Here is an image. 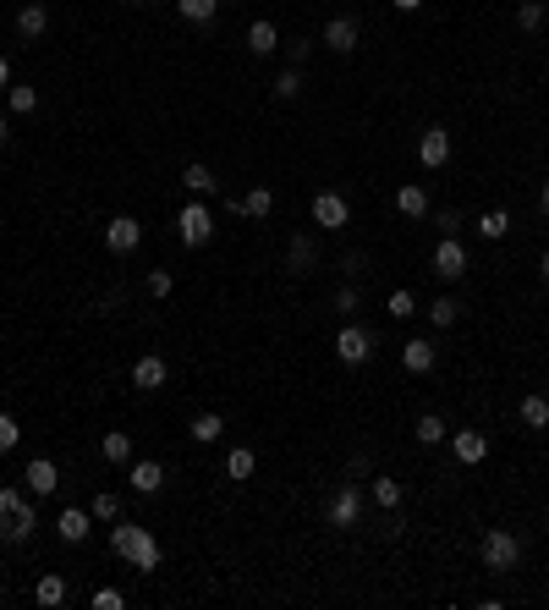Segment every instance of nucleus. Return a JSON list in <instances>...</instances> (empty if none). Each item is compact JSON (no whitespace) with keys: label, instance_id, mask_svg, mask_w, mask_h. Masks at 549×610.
<instances>
[{"label":"nucleus","instance_id":"44","mask_svg":"<svg viewBox=\"0 0 549 610\" xmlns=\"http://www.w3.org/2000/svg\"><path fill=\"white\" fill-rule=\"evenodd\" d=\"M456 226H462V214L445 209V214H440V231H445V237H456Z\"/></svg>","mask_w":549,"mask_h":610},{"label":"nucleus","instance_id":"37","mask_svg":"<svg viewBox=\"0 0 549 610\" xmlns=\"http://www.w3.org/2000/svg\"><path fill=\"white\" fill-rule=\"evenodd\" d=\"M302 94V72L297 66H286L281 77H274V100H297Z\"/></svg>","mask_w":549,"mask_h":610},{"label":"nucleus","instance_id":"14","mask_svg":"<svg viewBox=\"0 0 549 610\" xmlns=\"http://www.w3.org/2000/svg\"><path fill=\"white\" fill-rule=\"evenodd\" d=\"M165 379H170V363H165L160 353H144V358L132 363V385H137V390H160Z\"/></svg>","mask_w":549,"mask_h":610},{"label":"nucleus","instance_id":"4","mask_svg":"<svg viewBox=\"0 0 549 610\" xmlns=\"http://www.w3.org/2000/svg\"><path fill=\"white\" fill-rule=\"evenodd\" d=\"M176 237L187 242V248H204V242L214 237V214H209V204L193 198L187 209H181V214H176Z\"/></svg>","mask_w":549,"mask_h":610},{"label":"nucleus","instance_id":"43","mask_svg":"<svg viewBox=\"0 0 549 610\" xmlns=\"http://www.w3.org/2000/svg\"><path fill=\"white\" fill-rule=\"evenodd\" d=\"M149 297H170V270H149Z\"/></svg>","mask_w":549,"mask_h":610},{"label":"nucleus","instance_id":"39","mask_svg":"<svg viewBox=\"0 0 549 610\" xmlns=\"http://www.w3.org/2000/svg\"><path fill=\"white\" fill-rule=\"evenodd\" d=\"M538 22H544V0H522V6H517V28H527V33H533Z\"/></svg>","mask_w":549,"mask_h":610},{"label":"nucleus","instance_id":"16","mask_svg":"<svg viewBox=\"0 0 549 610\" xmlns=\"http://www.w3.org/2000/svg\"><path fill=\"white\" fill-rule=\"evenodd\" d=\"M418 160H423L429 170H440V165L450 160V133H445V126H429V133H423V144H418Z\"/></svg>","mask_w":549,"mask_h":610},{"label":"nucleus","instance_id":"17","mask_svg":"<svg viewBox=\"0 0 549 610\" xmlns=\"http://www.w3.org/2000/svg\"><path fill=\"white\" fill-rule=\"evenodd\" d=\"M401 369H406V374H429V369H434V341H423V336L406 341V346H401Z\"/></svg>","mask_w":549,"mask_h":610},{"label":"nucleus","instance_id":"31","mask_svg":"<svg viewBox=\"0 0 549 610\" xmlns=\"http://www.w3.org/2000/svg\"><path fill=\"white\" fill-rule=\"evenodd\" d=\"M181 187H187V193H214V170L209 165H187V170H181Z\"/></svg>","mask_w":549,"mask_h":610},{"label":"nucleus","instance_id":"5","mask_svg":"<svg viewBox=\"0 0 549 610\" xmlns=\"http://www.w3.org/2000/svg\"><path fill=\"white\" fill-rule=\"evenodd\" d=\"M325 522L330 528H357L362 522V484H341L330 495V506H325Z\"/></svg>","mask_w":549,"mask_h":610},{"label":"nucleus","instance_id":"48","mask_svg":"<svg viewBox=\"0 0 549 610\" xmlns=\"http://www.w3.org/2000/svg\"><path fill=\"white\" fill-rule=\"evenodd\" d=\"M538 275H544V286H549V253H544V258H538Z\"/></svg>","mask_w":549,"mask_h":610},{"label":"nucleus","instance_id":"26","mask_svg":"<svg viewBox=\"0 0 549 610\" xmlns=\"http://www.w3.org/2000/svg\"><path fill=\"white\" fill-rule=\"evenodd\" d=\"M176 12H181V22H214V12H220V0H176Z\"/></svg>","mask_w":549,"mask_h":610},{"label":"nucleus","instance_id":"6","mask_svg":"<svg viewBox=\"0 0 549 610\" xmlns=\"http://www.w3.org/2000/svg\"><path fill=\"white\" fill-rule=\"evenodd\" d=\"M336 358L346 363V369H362L374 358V330H362V325H346L341 336H336Z\"/></svg>","mask_w":549,"mask_h":610},{"label":"nucleus","instance_id":"40","mask_svg":"<svg viewBox=\"0 0 549 610\" xmlns=\"http://www.w3.org/2000/svg\"><path fill=\"white\" fill-rule=\"evenodd\" d=\"M94 610H126V594L121 588H94Z\"/></svg>","mask_w":549,"mask_h":610},{"label":"nucleus","instance_id":"18","mask_svg":"<svg viewBox=\"0 0 549 610\" xmlns=\"http://www.w3.org/2000/svg\"><path fill=\"white\" fill-rule=\"evenodd\" d=\"M44 28H50V6L28 0V6L17 12V33H22V39H44Z\"/></svg>","mask_w":549,"mask_h":610},{"label":"nucleus","instance_id":"9","mask_svg":"<svg viewBox=\"0 0 549 610\" xmlns=\"http://www.w3.org/2000/svg\"><path fill=\"white\" fill-rule=\"evenodd\" d=\"M440 281H462L467 275V248L456 242V237H440V248H434V265H429Z\"/></svg>","mask_w":549,"mask_h":610},{"label":"nucleus","instance_id":"22","mask_svg":"<svg viewBox=\"0 0 549 610\" xmlns=\"http://www.w3.org/2000/svg\"><path fill=\"white\" fill-rule=\"evenodd\" d=\"M473 226H478V237H484V242H500V237L511 231V214H506V209H489V214H478Z\"/></svg>","mask_w":549,"mask_h":610},{"label":"nucleus","instance_id":"46","mask_svg":"<svg viewBox=\"0 0 549 610\" xmlns=\"http://www.w3.org/2000/svg\"><path fill=\"white\" fill-rule=\"evenodd\" d=\"M390 6H396V12H418V6H423V0H390Z\"/></svg>","mask_w":549,"mask_h":610},{"label":"nucleus","instance_id":"45","mask_svg":"<svg viewBox=\"0 0 549 610\" xmlns=\"http://www.w3.org/2000/svg\"><path fill=\"white\" fill-rule=\"evenodd\" d=\"M6 89H12V61L0 56V94H6Z\"/></svg>","mask_w":549,"mask_h":610},{"label":"nucleus","instance_id":"11","mask_svg":"<svg viewBox=\"0 0 549 610\" xmlns=\"http://www.w3.org/2000/svg\"><path fill=\"white\" fill-rule=\"evenodd\" d=\"M126 484H132L137 495H160V490H165V467H160L154 457H137V462H126Z\"/></svg>","mask_w":549,"mask_h":610},{"label":"nucleus","instance_id":"20","mask_svg":"<svg viewBox=\"0 0 549 610\" xmlns=\"http://www.w3.org/2000/svg\"><path fill=\"white\" fill-rule=\"evenodd\" d=\"M253 467H258V457H253L248 446H231V451H225V478H231V484H248Z\"/></svg>","mask_w":549,"mask_h":610},{"label":"nucleus","instance_id":"10","mask_svg":"<svg viewBox=\"0 0 549 610\" xmlns=\"http://www.w3.org/2000/svg\"><path fill=\"white\" fill-rule=\"evenodd\" d=\"M137 242H144V221H137V214H110L105 248H110V253H132Z\"/></svg>","mask_w":549,"mask_h":610},{"label":"nucleus","instance_id":"3","mask_svg":"<svg viewBox=\"0 0 549 610\" xmlns=\"http://www.w3.org/2000/svg\"><path fill=\"white\" fill-rule=\"evenodd\" d=\"M478 555H484L489 572H517V561H522V539H517L511 528H489L484 545H478Z\"/></svg>","mask_w":549,"mask_h":610},{"label":"nucleus","instance_id":"8","mask_svg":"<svg viewBox=\"0 0 549 610\" xmlns=\"http://www.w3.org/2000/svg\"><path fill=\"white\" fill-rule=\"evenodd\" d=\"M325 50H336V56H352L357 45H362V22L357 17H330L325 22V39H318Z\"/></svg>","mask_w":549,"mask_h":610},{"label":"nucleus","instance_id":"30","mask_svg":"<svg viewBox=\"0 0 549 610\" xmlns=\"http://www.w3.org/2000/svg\"><path fill=\"white\" fill-rule=\"evenodd\" d=\"M517 413H522V423H527V429H549V396H522V407H517Z\"/></svg>","mask_w":549,"mask_h":610},{"label":"nucleus","instance_id":"1","mask_svg":"<svg viewBox=\"0 0 549 610\" xmlns=\"http://www.w3.org/2000/svg\"><path fill=\"white\" fill-rule=\"evenodd\" d=\"M110 550L121 561H132V572H160V539L137 522H116L110 528Z\"/></svg>","mask_w":549,"mask_h":610},{"label":"nucleus","instance_id":"33","mask_svg":"<svg viewBox=\"0 0 549 610\" xmlns=\"http://www.w3.org/2000/svg\"><path fill=\"white\" fill-rule=\"evenodd\" d=\"M242 209H248V221H264V214L274 209V193H269V187H253V193L242 198Z\"/></svg>","mask_w":549,"mask_h":610},{"label":"nucleus","instance_id":"15","mask_svg":"<svg viewBox=\"0 0 549 610\" xmlns=\"http://www.w3.org/2000/svg\"><path fill=\"white\" fill-rule=\"evenodd\" d=\"M56 534H61L66 545H83L88 534H94V511H83V506H66V511L56 517Z\"/></svg>","mask_w":549,"mask_h":610},{"label":"nucleus","instance_id":"34","mask_svg":"<svg viewBox=\"0 0 549 610\" xmlns=\"http://www.w3.org/2000/svg\"><path fill=\"white\" fill-rule=\"evenodd\" d=\"M88 511H94V522H116V517H121V501H116L110 490H100L94 501H88Z\"/></svg>","mask_w":549,"mask_h":610},{"label":"nucleus","instance_id":"47","mask_svg":"<svg viewBox=\"0 0 549 610\" xmlns=\"http://www.w3.org/2000/svg\"><path fill=\"white\" fill-rule=\"evenodd\" d=\"M538 209H544V214H549V182H544V187H538Z\"/></svg>","mask_w":549,"mask_h":610},{"label":"nucleus","instance_id":"21","mask_svg":"<svg viewBox=\"0 0 549 610\" xmlns=\"http://www.w3.org/2000/svg\"><path fill=\"white\" fill-rule=\"evenodd\" d=\"M396 209L406 214V221H423V214H429V193H423L418 182H406V187L396 193Z\"/></svg>","mask_w":549,"mask_h":610},{"label":"nucleus","instance_id":"36","mask_svg":"<svg viewBox=\"0 0 549 610\" xmlns=\"http://www.w3.org/2000/svg\"><path fill=\"white\" fill-rule=\"evenodd\" d=\"M369 490H374V501H379L385 511H396V506H401V484H396V478H374Z\"/></svg>","mask_w":549,"mask_h":610},{"label":"nucleus","instance_id":"32","mask_svg":"<svg viewBox=\"0 0 549 610\" xmlns=\"http://www.w3.org/2000/svg\"><path fill=\"white\" fill-rule=\"evenodd\" d=\"M385 314H390V319H412V314H418V297H412L406 286H401V292H390V302H385Z\"/></svg>","mask_w":549,"mask_h":610},{"label":"nucleus","instance_id":"41","mask_svg":"<svg viewBox=\"0 0 549 610\" xmlns=\"http://www.w3.org/2000/svg\"><path fill=\"white\" fill-rule=\"evenodd\" d=\"M281 50H286V61H292V66H302V61L313 56V39H292V45H281Z\"/></svg>","mask_w":549,"mask_h":610},{"label":"nucleus","instance_id":"19","mask_svg":"<svg viewBox=\"0 0 549 610\" xmlns=\"http://www.w3.org/2000/svg\"><path fill=\"white\" fill-rule=\"evenodd\" d=\"M248 50H253V56H274V50H281V33H274L269 17H258V22L248 28Z\"/></svg>","mask_w":549,"mask_h":610},{"label":"nucleus","instance_id":"35","mask_svg":"<svg viewBox=\"0 0 549 610\" xmlns=\"http://www.w3.org/2000/svg\"><path fill=\"white\" fill-rule=\"evenodd\" d=\"M22 446V429H17V418L12 413H0V457H12Z\"/></svg>","mask_w":549,"mask_h":610},{"label":"nucleus","instance_id":"23","mask_svg":"<svg viewBox=\"0 0 549 610\" xmlns=\"http://www.w3.org/2000/svg\"><path fill=\"white\" fill-rule=\"evenodd\" d=\"M187 434H193V440H198V446H214V440H220V434H225V418H220V413H198Z\"/></svg>","mask_w":549,"mask_h":610},{"label":"nucleus","instance_id":"49","mask_svg":"<svg viewBox=\"0 0 549 610\" xmlns=\"http://www.w3.org/2000/svg\"><path fill=\"white\" fill-rule=\"evenodd\" d=\"M0 144H6V116H0Z\"/></svg>","mask_w":549,"mask_h":610},{"label":"nucleus","instance_id":"42","mask_svg":"<svg viewBox=\"0 0 549 610\" xmlns=\"http://www.w3.org/2000/svg\"><path fill=\"white\" fill-rule=\"evenodd\" d=\"M336 314H346V319L357 314V286H352V281H346V286L336 292Z\"/></svg>","mask_w":549,"mask_h":610},{"label":"nucleus","instance_id":"29","mask_svg":"<svg viewBox=\"0 0 549 610\" xmlns=\"http://www.w3.org/2000/svg\"><path fill=\"white\" fill-rule=\"evenodd\" d=\"M100 451H105V462H116V467H126V462H132V440H126L121 429H110V434H105Z\"/></svg>","mask_w":549,"mask_h":610},{"label":"nucleus","instance_id":"7","mask_svg":"<svg viewBox=\"0 0 549 610\" xmlns=\"http://www.w3.org/2000/svg\"><path fill=\"white\" fill-rule=\"evenodd\" d=\"M313 221H318V231H341L352 221V204L336 187H325V193H313Z\"/></svg>","mask_w":549,"mask_h":610},{"label":"nucleus","instance_id":"12","mask_svg":"<svg viewBox=\"0 0 549 610\" xmlns=\"http://www.w3.org/2000/svg\"><path fill=\"white\" fill-rule=\"evenodd\" d=\"M22 484H28L33 495H56V490H61V467H56L50 457H33V462L22 467Z\"/></svg>","mask_w":549,"mask_h":610},{"label":"nucleus","instance_id":"38","mask_svg":"<svg viewBox=\"0 0 549 610\" xmlns=\"http://www.w3.org/2000/svg\"><path fill=\"white\" fill-rule=\"evenodd\" d=\"M6 94H12V116H33V110H39V94H33V89H22V83H12Z\"/></svg>","mask_w":549,"mask_h":610},{"label":"nucleus","instance_id":"25","mask_svg":"<svg viewBox=\"0 0 549 610\" xmlns=\"http://www.w3.org/2000/svg\"><path fill=\"white\" fill-rule=\"evenodd\" d=\"M412 434H418V446H440L450 429H445V418H440V413H423L418 423H412Z\"/></svg>","mask_w":549,"mask_h":610},{"label":"nucleus","instance_id":"27","mask_svg":"<svg viewBox=\"0 0 549 610\" xmlns=\"http://www.w3.org/2000/svg\"><path fill=\"white\" fill-rule=\"evenodd\" d=\"M33 599H39V605H66V578H61V572H44L39 588H33Z\"/></svg>","mask_w":549,"mask_h":610},{"label":"nucleus","instance_id":"28","mask_svg":"<svg viewBox=\"0 0 549 610\" xmlns=\"http://www.w3.org/2000/svg\"><path fill=\"white\" fill-rule=\"evenodd\" d=\"M286 265H292V275H308V270H313V237H308V231H302V237H292Z\"/></svg>","mask_w":549,"mask_h":610},{"label":"nucleus","instance_id":"13","mask_svg":"<svg viewBox=\"0 0 549 610\" xmlns=\"http://www.w3.org/2000/svg\"><path fill=\"white\" fill-rule=\"evenodd\" d=\"M450 457L467 462V467H478V462L489 457V440H484L478 429H456V434H450Z\"/></svg>","mask_w":549,"mask_h":610},{"label":"nucleus","instance_id":"24","mask_svg":"<svg viewBox=\"0 0 549 610\" xmlns=\"http://www.w3.org/2000/svg\"><path fill=\"white\" fill-rule=\"evenodd\" d=\"M429 319H434V330H450L456 319H462V302H456L450 292H445V297H434V302H429Z\"/></svg>","mask_w":549,"mask_h":610},{"label":"nucleus","instance_id":"2","mask_svg":"<svg viewBox=\"0 0 549 610\" xmlns=\"http://www.w3.org/2000/svg\"><path fill=\"white\" fill-rule=\"evenodd\" d=\"M33 528H39L33 506L22 501V490H17V484H6V490H0V539H6V545H28V539H33Z\"/></svg>","mask_w":549,"mask_h":610}]
</instances>
